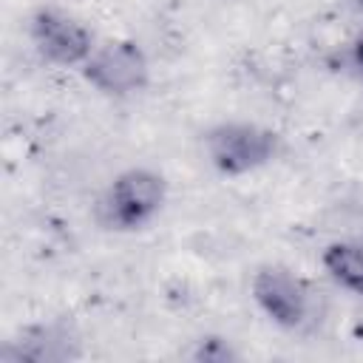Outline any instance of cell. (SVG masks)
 I'll list each match as a JSON object with an SVG mask.
<instances>
[{
  "label": "cell",
  "mask_w": 363,
  "mask_h": 363,
  "mask_svg": "<svg viewBox=\"0 0 363 363\" xmlns=\"http://www.w3.org/2000/svg\"><path fill=\"white\" fill-rule=\"evenodd\" d=\"M156 199H159L156 182L139 173V176H130V179H125L119 184V190H116V210L122 213L125 221H133L142 213H147L156 204Z\"/></svg>",
  "instance_id": "3"
},
{
  "label": "cell",
  "mask_w": 363,
  "mask_h": 363,
  "mask_svg": "<svg viewBox=\"0 0 363 363\" xmlns=\"http://www.w3.org/2000/svg\"><path fill=\"white\" fill-rule=\"evenodd\" d=\"M258 298L261 303L281 320V323H295L303 315V295L301 286L281 275V272H267L258 281Z\"/></svg>",
  "instance_id": "1"
},
{
  "label": "cell",
  "mask_w": 363,
  "mask_h": 363,
  "mask_svg": "<svg viewBox=\"0 0 363 363\" xmlns=\"http://www.w3.org/2000/svg\"><path fill=\"white\" fill-rule=\"evenodd\" d=\"M267 145L269 142L264 136H258L247 128H238V130L230 128L221 136H216V156L227 167H247V164L264 159Z\"/></svg>",
  "instance_id": "2"
},
{
  "label": "cell",
  "mask_w": 363,
  "mask_h": 363,
  "mask_svg": "<svg viewBox=\"0 0 363 363\" xmlns=\"http://www.w3.org/2000/svg\"><path fill=\"white\" fill-rule=\"evenodd\" d=\"M329 267L340 281H346L354 289H363V252L352 247H335L329 252Z\"/></svg>",
  "instance_id": "4"
}]
</instances>
